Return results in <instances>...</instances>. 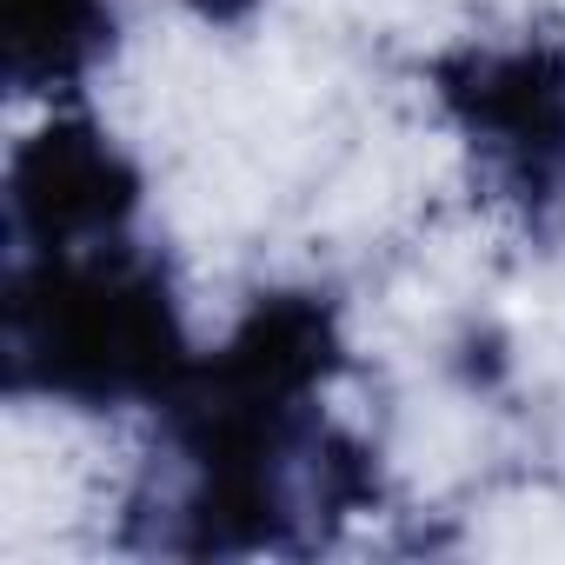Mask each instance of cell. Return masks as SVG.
<instances>
[{"instance_id": "5", "label": "cell", "mask_w": 565, "mask_h": 565, "mask_svg": "<svg viewBox=\"0 0 565 565\" xmlns=\"http://www.w3.org/2000/svg\"><path fill=\"white\" fill-rule=\"evenodd\" d=\"M114 0H8V87L74 94L114 54Z\"/></svg>"}, {"instance_id": "6", "label": "cell", "mask_w": 565, "mask_h": 565, "mask_svg": "<svg viewBox=\"0 0 565 565\" xmlns=\"http://www.w3.org/2000/svg\"><path fill=\"white\" fill-rule=\"evenodd\" d=\"M186 8H193L200 21H213V28H239V21H253L259 0H186Z\"/></svg>"}, {"instance_id": "4", "label": "cell", "mask_w": 565, "mask_h": 565, "mask_svg": "<svg viewBox=\"0 0 565 565\" xmlns=\"http://www.w3.org/2000/svg\"><path fill=\"white\" fill-rule=\"evenodd\" d=\"M134 206H140V167L87 120H54L8 160L14 253H74L127 239Z\"/></svg>"}, {"instance_id": "2", "label": "cell", "mask_w": 565, "mask_h": 565, "mask_svg": "<svg viewBox=\"0 0 565 565\" xmlns=\"http://www.w3.org/2000/svg\"><path fill=\"white\" fill-rule=\"evenodd\" d=\"M0 313H8L0 360L14 399H61L81 413L167 406L193 373L173 273L160 253L127 239L14 253Z\"/></svg>"}, {"instance_id": "1", "label": "cell", "mask_w": 565, "mask_h": 565, "mask_svg": "<svg viewBox=\"0 0 565 565\" xmlns=\"http://www.w3.org/2000/svg\"><path fill=\"white\" fill-rule=\"evenodd\" d=\"M340 366L347 340L327 294H259L160 406L127 545L173 558L313 552L380 505L373 446L320 413Z\"/></svg>"}, {"instance_id": "3", "label": "cell", "mask_w": 565, "mask_h": 565, "mask_svg": "<svg viewBox=\"0 0 565 565\" xmlns=\"http://www.w3.org/2000/svg\"><path fill=\"white\" fill-rule=\"evenodd\" d=\"M433 100L472 147L479 186L545 233L565 213V41L459 47L433 61Z\"/></svg>"}]
</instances>
